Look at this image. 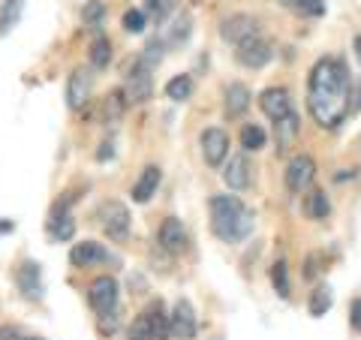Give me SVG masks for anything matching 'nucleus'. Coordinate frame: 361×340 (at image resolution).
Returning <instances> with one entry per match:
<instances>
[{"label": "nucleus", "mask_w": 361, "mask_h": 340, "mask_svg": "<svg viewBox=\"0 0 361 340\" xmlns=\"http://www.w3.org/2000/svg\"><path fill=\"white\" fill-rule=\"evenodd\" d=\"M307 109L313 121L325 130H334L346 121L349 109H353V78H349L343 61H316L307 78Z\"/></svg>", "instance_id": "f257e3e1"}, {"label": "nucleus", "mask_w": 361, "mask_h": 340, "mask_svg": "<svg viewBox=\"0 0 361 340\" xmlns=\"http://www.w3.org/2000/svg\"><path fill=\"white\" fill-rule=\"evenodd\" d=\"M211 229L226 244L244 241L253 232V211L238 196H211Z\"/></svg>", "instance_id": "f03ea898"}, {"label": "nucleus", "mask_w": 361, "mask_h": 340, "mask_svg": "<svg viewBox=\"0 0 361 340\" xmlns=\"http://www.w3.org/2000/svg\"><path fill=\"white\" fill-rule=\"evenodd\" d=\"M127 337L130 340H166L169 337V313L163 308V301H154L148 310H142L135 316Z\"/></svg>", "instance_id": "7ed1b4c3"}, {"label": "nucleus", "mask_w": 361, "mask_h": 340, "mask_svg": "<svg viewBox=\"0 0 361 340\" xmlns=\"http://www.w3.org/2000/svg\"><path fill=\"white\" fill-rule=\"evenodd\" d=\"M199 332V320H196V310L187 298H178L172 313H169V334L178 337V340H193Z\"/></svg>", "instance_id": "20e7f679"}, {"label": "nucleus", "mask_w": 361, "mask_h": 340, "mask_svg": "<svg viewBox=\"0 0 361 340\" xmlns=\"http://www.w3.org/2000/svg\"><path fill=\"white\" fill-rule=\"evenodd\" d=\"M87 301H90V308H94V313H99V316L118 310V280L109 274L97 277L87 289Z\"/></svg>", "instance_id": "39448f33"}, {"label": "nucleus", "mask_w": 361, "mask_h": 340, "mask_svg": "<svg viewBox=\"0 0 361 340\" xmlns=\"http://www.w3.org/2000/svg\"><path fill=\"white\" fill-rule=\"evenodd\" d=\"M154 94V82H151V70L145 63L135 61V66L127 73V85H123V99L133 106H142L148 103Z\"/></svg>", "instance_id": "423d86ee"}, {"label": "nucleus", "mask_w": 361, "mask_h": 340, "mask_svg": "<svg viewBox=\"0 0 361 340\" xmlns=\"http://www.w3.org/2000/svg\"><path fill=\"white\" fill-rule=\"evenodd\" d=\"M99 223H103V229L109 238H115V241H127L130 235V211L127 205H121V202H103V208H99Z\"/></svg>", "instance_id": "0eeeda50"}, {"label": "nucleus", "mask_w": 361, "mask_h": 340, "mask_svg": "<svg viewBox=\"0 0 361 340\" xmlns=\"http://www.w3.org/2000/svg\"><path fill=\"white\" fill-rule=\"evenodd\" d=\"M313 178H316L313 157L310 154H295V157H292L289 166H286V187L292 193H304V190H310Z\"/></svg>", "instance_id": "6e6552de"}, {"label": "nucleus", "mask_w": 361, "mask_h": 340, "mask_svg": "<svg viewBox=\"0 0 361 340\" xmlns=\"http://www.w3.org/2000/svg\"><path fill=\"white\" fill-rule=\"evenodd\" d=\"M199 145H202V157H205V163L214 166V169L223 166L226 157H229V133L220 130V127H211V130L202 133Z\"/></svg>", "instance_id": "1a4fd4ad"}, {"label": "nucleus", "mask_w": 361, "mask_h": 340, "mask_svg": "<svg viewBox=\"0 0 361 340\" xmlns=\"http://www.w3.org/2000/svg\"><path fill=\"white\" fill-rule=\"evenodd\" d=\"M235 58H238L241 66H247V70H262V66L274 58V49H271V42H265L262 37H253L247 40L241 45H235Z\"/></svg>", "instance_id": "9d476101"}, {"label": "nucleus", "mask_w": 361, "mask_h": 340, "mask_svg": "<svg viewBox=\"0 0 361 340\" xmlns=\"http://www.w3.org/2000/svg\"><path fill=\"white\" fill-rule=\"evenodd\" d=\"M90 90H94V75H90L87 66H75L66 78V106L82 109L90 99Z\"/></svg>", "instance_id": "9b49d317"}, {"label": "nucleus", "mask_w": 361, "mask_h": 340, "mask_svg": "<svg viewBox=\"0 0 361 340\" xmlns=\"http://www.w3.org/2000/svg\"><path fill=\"white\" fill-rule=\"evenodd\" d=\"M220 37H223L226 42H232V45H241V42H247V40L259 37L256 18H253V16H247V13L229 16V18L223 21V28H220Z\"/></svg>", "instance_id": "f8f14e48"}, {"label": "nucleus", "mask_w": 361, "mask_h": 340, "mask_svg": "<svg viewBox=\"0 0 361 340\" xmlns=\"http://www.w3.org/2000/svg\"><path fill=\"white\" fill-rule=\"evenodd\" d=\"M259 106H262V111L274 123L292 115V99H289V90L286 87H268V90H262V97H259Z\"/></svg>", "instance_id": "ddd939ff"}, {"label": "nucleus", "mask_w": 361, "mask_h": 340, "mask_svg": "<svg viewBox=\"0 0 361 340\" xmlns=\"http://www.w3.org/2000/svg\"><path fill=\"white\" fill-rule=\"evenodd\" d=\"M16 283L18 289L25 292V298H42V271H39V262H33V259H25V262L18 265L16 271Z\"/></svg>", "instance_id": "4468645a"}, {"label": "nucleus", "mask_w": 361, "mask_h": 340, "mask_svg": "<svg viewBox=\"0 0 361 340\" xmlns=\"http://www.w3.org/2000/svg\"><path fill=\"white\" fill-rule=\"evenodd\" d=\"M223 181H226L229 190H247L250 187V160H247V154L229 157V163L223 166Z\"/></svg>", "instance_id": "2eb2a0df"}, {"label": "nucleus", "mask_w": 361, "mask_h": 340, "mask_svg": "<svg viewBox=\"0 0 361 340\" xmlns=\"http://www.w3.org/2000/svg\"><path fill=\"white\" fill-rule=\"evenodd\" d=\"M70 262L75 268L103 265V262H109V250H106L103 244H97V241H82V244H75L73 250H70Z\"/></svg>", "instance_id": "dca6fc26"}, {"label": "nucleus", "mask_w": 361, "mask_h": 340, "mask_svg": "<svg viewBox=\"0 0 361 340\" xmlns=\"http://www.w3.org/2000/svg\"><path fill=\"white\" fill-rule=\"evenodd\" d=\"M160 247L166 253H184L187 247V232H184V223L178 217H166L160 226Z\"/></svg>", "instance_id": "f3484780"}, {"label": "nucleus", "mask_w": 361, "mask_h": 340, "mask_svg": "<svg viewBox=\"0 0 361 340\" xmlns=\"http://www.w3.org/2000/svg\"><path fill=\"white\" fill-rule=\"evenodd\" d=\"M160 181H163L160 166H145L139 181L133 184V202H139V205L151 202V196H157V187H160Z\"/></svg>", "instance_id": "a211bd4d"}, {"label": "nucleus", "mask_w": 361, "mask_h": 340, "mask_svg": "<svg viewBox=\"0 0 361 340\" xmlns=\"http://www.w3.org/2000/svg\"><path fill=\"white\" fill-rule=\"evenodd\" d=\"M250 87L241 85V82H232L229 87H226V103H223V111H226V118H241L247 109H250Z\"/></svg>", "instance_id": "6ab92c4d"}, {"label": "nucleus", "mask_w": 361, "mask_h": 340, "mask_svg": "<svg viewBox=\"0 0 361 340\" xmlns=\"http://www.w3.org/2000/svg\"><path fill=\"white\" fill-rule=\"evenodd\" d=\"M66 205H70V199H66L63 205L54 208L51 220H49V232H51L54 241H70V238L75 235V220L66 214Z\"/></svg>", "instance_id": "aec40b11"}, {"label": "nucleus", "mask_w": 361, "mask_h": 340, "mask_svg": "<svg viewBox=\"0 0 361 340\" xmlns=\"http://www.w3.org/2000/svg\"><path fill=\"white\" fill-rule=\"evenodd\" d=\"M304 214H307L310 220H325L331 214V202L325 196L322 190H310L307 196H304Z\"/></svg>", "instance_id": "412c9836"}, {"label": "nucleus", "mask_w": 361, "mask_h": 340, "mask_svg": "<svg viewBox=\"0 0 361 340\" xmlns=\"http://www.w3.org/2000/svg\"><path fill=\"white\" fill-rule=\"evenodd\" d=\"M21 13H25V0H4V6H0V37H6L18 25Z\"/></svg>", "instance_id": "4be33fe9"}, {"label": "nucleus", "mask_w": 361, "mask_h": 340, "mask_svg": "<svg viewBox=\"0 0 361 340\" xmlns=\"http://www.w3.org/2000/svg\"><path fill=\"white\" fill-rule=\"evenodd\" d=\"M109 61H111V42L103 33H97L94 42H90V66L94 70H106Z\"/></svg>", "instance_id": "5701e85b"}, {"label": "nucleus", "mask_w": 361, "mask_h": 340, "mask_svg": "<svg viewBox=\"0 0 361 340\" xmlns=\"http://www.w3.org/2000/svg\"><path fill=\"white\" fill-rule=\"evenodd\" d=\"M274 130H277V151H286L289 145L295 142V135H298V118H295V111H292L289 118L277 121Z\"/></svg>", "instance_id": "b1692460"}, {"label": "nucleus", "mask_w": 361, "mask_h": 340, "mask_svg": "<svg viewBox=\"0 0 361 340\" xmlns=\"http://www.w3.org/2000/svg\"><path fill=\"white\" fill-rule=\"evenodd\" d=\"M166 97L175 99V103H184V99L193 97V78L190 75H175L172 82L166 85Z\"/></svg>", "instance_id": "393cba45"}, {"label": "nucleus", "mask_w": 361, "mask_h": 340, "mask_svg": "<svg viewBox=\"0 0 361 340\" xmlns=\"http://www.w3.org/2000/svg\"><path fill=\"white\" fill-rule=\"evenodd\" d=\"M265 142H268V135L259 123H244V130H241V148L244 151H259V148H265Z\"/></svg>", "instance_id": "a878e982"}, {"label": "nucleus", "mask_w": 361, "mask_h": 340, "mask_svg": "<svg viewBox=\"0 0 361 340\" xmlns=\"http://www.w3.org/2000/svg\"><path fill=\"white\" fill-rule=\"evenodd\" d=\"M331 304H334V298H331L329 286H316L310 292V316H325L331 310Z\"/></svg>", "instance_id": "bb28decb"}, {"label": "nucleus", "mask_w": 361, "mask_h": 340, "mask_svg": "<svg viewBox=\"0 0 361 340\" xmlns=\"http://www.w3.org/2000/svg\"><path fill=\"white\" fill-rule=\"evenodd\" d=\"M271 283H274V292L280 298H289V265L283 259L274 262V268H271Z\"/></svg>", "instance_id": "cd10ccee"}, {"label": "nucleus", "mask_w": 361, "mask_h": 340, "mask_svg": "<svg viewBox=\"0 0 361 340\" xmlns=\"http://www.w3.org/2000/svg\"><path fill=\"white\" fill-rule=\"evenodd\" d=\"M123 106H127V99H123V90H111V94L103 99V115H106V123L109 121H118Z\"/></svg>", "instance_id": "c85d7f7f"}, {"label": "nucleus", "mask_w": 361, "mask_h": 340, "mask_svg": "<svg viewBox=\"0 0 361 340\" xmlns=\"http://www.w3.org/2000/svg\"><path fill=\"white\" fill-rule=\"evenodd\" d=\"M178 4L180 0H148V13L157 18V21H163V18H169L178 9Z\"/></svg>", "instance_id": "c756f323"}, {"label": "nucleus", "mask_w": 361, "mask_h": 340, "mask_svg": "<svg viewBox=\"0 0 361 340\" xmlns=\"http://www.w3.org/2000/svg\"><path fill=\"white\" fill-rule=\"evenodd\" d=\"M106 16V6H103V0H90V4H85L82 9V18H85V25H99Z\"/></svg>", "instance_id": "7c9ffc66"}, {"label": "nucleus", "mask_w": 361, "mask_h": 340, "mask_svg": "<svg viewBox=\"0 0 361 340\" xmlns=\"http://www.w3.org/2000/svg\"><path fill=\"white\" fill-rule=\"evenodd\" d=\"M123 30L127 33H142L145 30V13L142 9H127V13H123Z\"/></svg>", "instance_id": "2f4dec72"}, {"label": "nucleus", "mask_w": 361, "mask_h": 340, "mask_svg": "<svg viewBox=\"0 0 361 340\" xmlns=\"http://www.w3.org/2000/svg\"><path fill=\"white\" fill-rule=\"evenodd\" d=\"M163 61V42H148V49H145V54H142V58H139V63H145V66H148V70H154V66L157 63H160Z\"/></svg>", "instance_id": "473e14b6"}, {"label": "nucleus", "mask_w": 361, "mask_h": 340, "mask_svg": "<svg viewBox=\"0 0 361 340\" xmlns=\"http://www.w3.org/2000/svg\"><path fill=\"white\" fill-rule=\"evenodd\" d=\"M295 9H298L301 16L316 18V16H322V13H325V0H298Z\"/></svg>", "instance_id": "72a5a7b5"}, {"label": "nucleus", "mask_w": 361, "mask_h": 340, "mask_svg": "<svg viewBox=\"0 0 361 340\" xmlns=\"http://www.w3.org/2000/svg\"><path fill=\"white\" fill-rule=\"evenodd\" d=\"M316 274H319V256H307V262H304V280H313Z\"/></svg>", "instance_id": "f704fd0d"}, {"label": "nucleus", "mask_w": 361, "mask_h": 340, "mask_svg": "<svg viewBox=\"0 0 361 340\" xmlns=\"http://www.w3.org/2000/svg\"><path fill=\"white\" fill-rule=\"evenodd\" d=\"M349 322H353V328L361 334V298H355L353 308H349Z\"/></svg>", "instance_id": "c9c22d12"}, {"label": "nucleus", "mask_w": 361, "mask_h": 340, "mask_svg": "<svg viewBox=\"0 0 361 340\" xmlns=\"http://www.w3.org/2000/svg\"><path fill=\"white\" fill-rule=\"evenodd\" d=\"M111 157H115V145H111V142H103V145H99V151H97V160L103 163V160H111Z\"/></svg>", "instance_id": "e433bc0d"}, {"label": "nucleus", "mask_w": 361, "mask_h": 340, "mask_svg": "<svg viewBox=\"0 0 361 340\" xmlns=\"http://www.w3.org/2000/svg\"><path fill=\"white\" fill-rule=\"evenodd\" d=\"M0 337H4V340H18L16 328H0Z\"/></svg>", "instance_id": "4c0bfd02"}, {"label": "nucleus", "mask_w": 361, "mask_h": 340, "mask_svg": "<svg viewBox=\"0 0 361 340\" xmlns=\"http://www.w3.org/2000/svg\"><path fill=\"white\" fill-rule=\"evenodd\" d=\"M355 58H358V63H361V33L355 37Z\"/></svg>", "instance_id": "58836bf2"}, {"label": "nucleus", "mask_w": 361, "mask_h": 340, "mask_svg": "<svg viewBox=\"0 0 361 340\" xmlns=\"http://www.w3.org/2000/svg\"><path fill=\"white\" fill-rule=\"evenodd\" d=\"M353 99H355V106H353V109H361V82H358V90H355V97H353Z\"/></svg>", "instance_id": "ea45409f"}, {"label": "nucleus", "mask_w": 361, "mask_h": 340, "mask_svg": "<svg viewBox=\"0 0 361 340\" xmlns=\"http://www.w3.org/2000/svg\"><path fill=\"white\" fill-rule=\"evenodd\" d=\"M9 229H13V223H0V235L9 232Z\"/></svg>", "instance_id": "a19ab883"}, {"label": "nucleus", "mask_w": 361, "mask_h": 340, "mask_svg": "<svg viewBox=\"0 0 361 340\" xmlns=\"http://www.w3.org/2000/svg\"><path fill=\"white\" fill-rule=\"evenodd\" d=\"M280 4H283V6H295L298 0H280Z\"/></svg>", "instance_id": "79ce46f5"}, {"label": "nucleus", "mask_w": 361, "mask_h": 340, "mask_svg": "<svg viewBox=\"0 0 361 340\" xmlns=\"http://www.w3.org/2000/svg\"><path fill=\"white\" fill-rule=\"evenodd\" d=\"M21 340H42V337H21Z\"/></svg>", "instance_id": "37998d69"}]
</instances>
